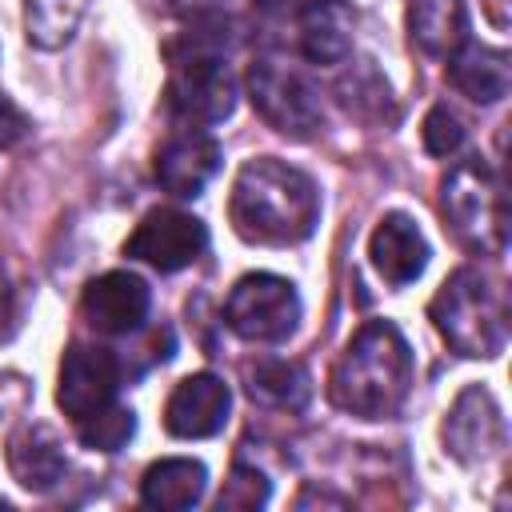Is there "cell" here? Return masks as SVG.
Segmentation results:
<instances>
[{
    "mask_svg": "<svg viewBox=\"0 0 512 512\" xmlns=\"http://www.w3.org/2000/svg\"><path fill=\"white\" fill-rule=\"evenodd\" d=\"M428 316L444 344L460 356L488 360L508 340V304L504 292L480 268H456L428 304Z\"/></svg>",
    "mask_w": 512,
    "mask_h": 512,
    "instance_id": "277c9868",
    "label": "cell"
},
{
    "mask_svg": "<svg viewBox=\"0 0 512 512\" xmlns=\"http://www.w3.org/2000/svg\"><path fill=\"white\" fill-rule=\"evenodd\" d=\"M440 212L448 228L476 252H504L508 208L496 172L484 160H460L440 184Z\"/></svg>",
    "mask_w": 512,
    "mask_h": 512,
    "instance_id": "5b68a950",
    "label": "cell"
},
{
    "mask_svg": "<svg viewBox=\"0 0 512 512\" xmlns=\"http://www.w3.org/2000/svg\"><path fill=\"white\" fill-rule=\"evenodd\" d=\"M12 316H16V296H12L8 272L0 268V336H8V328H12Z\"/></svg>",
    "mask_w": 512,
    "mask_h": 512,
    "instance_id": "4316f807",
    "label": "cell"
},
{
    "mask_svg": "<svg viewBox=\"0 0 512 512\" xmlns=\"http://www.w3.org/2000/svg\"><path fill=\"white\" fill-rule=\"evenodd\" d=\"M232 16H196L192 28L168 44V88L164 104L184 128H208L232 116L236 80L228 72Z\"/></svg>",
    "mask_w": 512,
    "mask_h": 512,
    "instance_id": "7a4b0ae2",
    "label": "cell"
},
{
    "mask_svg": "<svg viewBox=\"0 0 512 512\" xmlns=\"http://www.w3.org/2000/svg\"><path fill=\"white\" fill-rule=\"evenodd\" d=\"M504 444V416H500V404L488 388L480 384H468L452 408H448V420H444V448L460 460V464H480L488 460L496 448Z\"/></svg>",
    "mask_w": 512,
    "mask_h": 512,
    "instance_id": "30bf717a",
    "label": "cell"
},
{
    "mask_svg": "<svg viewBox=\"0 0 512 512\" xmlns=\"http://www.w3.org/2000/svg\"><path fill=\"white\" fill-rule=\"evenodd\" d=\"M176 12H184V16H228V8L236 4V0H168Z\"/></svg>",
    "mask_w": 512,
    "mask_h": 512,
    "instance_id": "484cf974",
    "label": "cell"
},
{
    "mask_svg": "<svg viewBox=\"0 0 512 512\" xmlns=\"http://www.w3.org/2000/svg\"><path fill=\"white\" fill-rule=\"evenodd\" d=\"M120 356L100 348V344H68L64 360H60V388H56V404L72 416L84 420L100 408H108L116 400L120 388Z\"/></svg>",
    "mask_w": 512,
    "mask_h": 512,
    "instance_id": "9c48e42d",
    "label": "cell"
},
{
    "mask_svg": "<svg viewBox=\"0 0 512 512\" xmlns=\"http://www.w3.org/2000/svg\"><path fill=\"white\" fill-rule=\"evenodd\" d=\"M8 468L28 492H48L64 476V444L48 424H20L8 436Z\"/></svg>",
    "mask_w": 512,
    "mask_h": 512,
    "instance_id": "2e32d148",
    "label": "cell"
},
{
    "mask_svg": "<svg viewBox=\"0 0 512 512\" xmlns=\"http://www.w3.org/2000/svg\"><path fill=\"white\" fill-rule=\"evenodd\" d=\"M208 488V468L192 456H168V460H156L144 480H140V500L148 508H160V512H184L192 504H200Z\"/></svg>",
    "mask_w": 512,
    "mask_h": 512,
    "instance_id": "e0dca14e",
    "label": "cell"
},
{
    "mask_svg": "<svg viewBox=\"0 0 512 512\" xmlns=\"http://www.w3.org/2000/svg\"><path fill=\"white\" fill-rule=\"evenodd\" d=\"M316 0H256V8H264L268 16H300L304 8H312Z\"/></svg>",
    "mask_w": 512,
    "mask_h": 512,
    "instance_id": "83f0119b",
    "label": "cell"
},
{
    "mask_svg": "<svg viewBox=\"0 0 512 512\" xmlns=\"http://www.w3.org/2000/svg\"><path fill=\"white\" fill-rule=\"evenodd\" d=\"M300 52L312 64H340L352 48V20L344 0H316L300 16Z\"/></svg>",
    "mask_w": 512,
    "mask_h": 512,
    "instance_id": "d6986e66",
    "label": "cell"
},
{
    "mask_svg": "<svg viewBox=\"0 0 512 512\" xmlns=\"http://www.w3.org/2000/svg\"><path fill=\"white\" fill-rule=\"evenodd\" d=\"M420 140H424V152H428V156H456L460 144H464V124H460V116H456L448 104H436V108L424 116Z\"/></svg>",
    "mask_w": 512,
    "mask_h": 512,
    "instance_id": "603a6c76",
    "label": "cell"
},
{
    "mask_svg": "<svg viewBox=\"0 0 512 512\" xmlns=\"http://www.w3.org/2000/svg\"><path fill=\"white\" fill-rule=\"evenodd\" d=\"M228 216L232 228L252 244H300L320 220V192L308 172L276 156H260L236 172Z\"/></svg>",
    "mask_w": 512,
    "mask_h": 512,
    "instance_id": "6da1fadb",
    "label": "cell"
},
{
    "mask_svg": "<svg viewBox=\"0 0 512 512\" xmlns=\"http://www.w3.org/2000/svg\"><path fill=\"white\" fill-rule=\"evenodd\" d=\"M248 396L264 408H284V412H300L312 396V380L300 364L292 360H256L248 364Z\"/></svg>",
    "mask_w": 512,
    "mask_h": 512,
    "instance_id": "ffe728a7",
    "label": "cell"
},
{
    "mask_svg": "<svg viewBox=\"0 0 512 512\" xmlns=\"http://www.w3.org/2000/svg\"><path fill=\"white\" fill-rule=\"evenodd\" d=\"M148 308H152V292L136 272H104V276L88 280V288L80 296L84 320L104 336L136 332L148 320Z\"/></svg>",
    "mask_w": 512,
    "mask_h": 512,
    "instance_id": "8fae6325",
    "label": "cell"
},
{
    "mask_svg": "<svg viewBox=\"0 0 512 512\" xmlns=\"http://www.w3.org/2000/svg\"><path fill=\"white\" fill-rule=\"evenodd\" d=\"M228 408H232L228 384L216 372H192L172 388L164 404V428L180 440H204L228 424Z\"/></svg>",
    "mask_w": 512,
    "mask_h": 512,
    "instance_id": "7c38bea8",
    "label": "cell"
},
{
    "mask_svg": "<svg viewBox=\"0 0 512 512\" xmlns=\"http://www.w3.org/2000/svg\"><path fill=\"white\" fill-rule=\"evenodd\" d=\"M88 12V0H24V28L28 40L44 52L60 48L72 40V32L80 28Z\"/></svg>",
    "mask_w": 512,
    "mask_h": 512,
    "instance_id": "44dd1931",
    "label": "cell"
},
{
    "mask_svg": "<svg viewBox=\"0 0 512 512\" xmlns=\"http://www.w3.org/2000/svg\"><path fill=\"white\" fill-rule=\"evenodd\" d=\"M24 128H28L24 112H20L8 96H0V152H4V148H12V144L24 136Z\"/></svg>",
    "mask_w": 512,
    "mask_h": 512,
    "instance_id": "d4e9b609",
    "label": "cell"
},
{
    "mask_svg": "<svg viewBox=\"0 0 512 512\" xmlns=\"http://www.w3.org/2000/svg\"><path fill=\"white\" fill-rule=\"evenodd\" d=\"M264 500H268V480H264V472H256V468H248V464H236L216 504H220V508H260Z\"/></svg>",
    "mask_w": 512,
    "mask_h": 512,
    "instance_id": "cb8c5ba5",
    "label": "cell"
},
{
    "mask_svg": "<svg viewBox=\"0 0 512 512\" xmlns=\"http://www.w3.org/2000/svg\"><path fill=\"white\" fill-rule=\"evenodd\" d=\"M152 172H156V184L164 192L192 200L220 172V144L204 128H180L160 144Z\"/></svg>",
    "mask_w": 512,
    "mask_h": 512,
    "instance_id": "4fadbf2b",
    "label": "cell"
},
{
    "mask_svg": "<svg viewBox=\"0 0 512 512\" xmlns=\"http://www.w3.org/2000/svg\"><path fill=\"white\" fill-rule=\"evenodd\" d=\"M408 32L424 56L448 60L468 40V8H464V0H412Z\"/></svg>",
    "mask_w": 512,
    "mask_h": 512,
    "instance_id": "ac0fdd59",
    "label": "cell"
},
{
    "mask_svg": "<svg viewBox=\"0 0 512 512\" xmlns=\"http://www.w3.org/2000/svg\"><path fill=\"white\" fill-rule=\"evenodd\" d=\"M448 84L468 96L472 104H496L508 96L512 88V60L504 48H488V44H460L448 56Z\"/></svg>",
    "mask_w": 512,
    "mask_h": 512,
    "instance_id": "9a60e30c",
    "label": "cell"
},
{
    "mask_svg": "<svg viewBox=\"0 0 512 512\" xmlns=\"http://www.w3.org/2000/svg\"><path fill=\"white\" fill-rule=\"evenodd\" d=\"M368 256H372V268L392 288H400V284H412L424 272V264H428V240H424V232L416 228L412 216L388 212L376 224L372 240H368Z\"/></svg>",
    "mask_w": 512,
    "mask_h": 512,
    "instance_id": "5bb4252c",
    "label": "cell"
},
{
    "mask_svg": "<svg viewBox=\"0 0 512 512\" xmlns=\"http://www.w3.org/2000/svg\"><path fill=\"white\" fill-rule=\"evenodd\" d=\"M76 428H80L84 448H92V452H120L132 440V432H136V416H132V408L112 400L108 408L76 420Z\"/></svg>",
    "mask_w": 512,
    "mask_h": 512,
    "instance_id": "7402d4cb",
    "label": "cell"
},
{
    "mask_svg": "<svg viewBox=\"0 0 512 512\" xmlns=\"http://www.w3.org/2000/svg\"><path fill=\"white\" fill-rule=\"evenodd\" d=\"M204 248H208L204 220H196L192 212H180V208H152L136 224V232L124 240V256L152 264L156 272H180V268L196 264Z\"/></svg>",
    "mask_w": 512,
    "mask_h": 512,
    "instance_id": "ba28073f",
    "label": "cell"
},
{
    "mask_svg": "<svg viewBox=\"0 0 512 512\" xmlns=\"http://www.w3.org/2000/svg\"><path fill=\"white\" fill-rule=\"evenodd\" d=\"M244 84H248L252 108H256V112L264 116V124L276 128L280 136L308 140V136L324 124L320 92H316V84H312L304 72H296V68H288V64H280V60H272V56H256V60L248 64Z\"/></svg>",
    "mask_w": 512,
    "mask_h": 512,
    "instance_id": "8992f818",
    "label": "cell"
},
{
    "mask_svg": "<svg viewBox=\"0 0 512 512\" xmlns=\"http://www.w3.org/2000/svg\"><path fill=\"white\" fill-rule=\"evenodd\" d=\"M224 324L252 344H280L300 324V296L292 280L272 272H248L224 300Z\"/></svg>",
    "mask_w": 512,
    "mask_h": 512,
    "instance_id": "52a82bcc",
    "label": "cell"
},
{
    "mask_svg": "<svg viewBox=\"0 0 512 512\" xmlns=\"http://www.w3.org/2000/svg\"><path fill=\"white\" fill-rule=\"evenodd\" d=\"M412 384V352L396 324L368 320L340 352L328 376V396L336 408L360 420L392 416Z\"/></svg>",
    "mask_w": 512,
    "mask_h": 512,
    "instance_id": "3957f363",
    "label": "cell"
}]
</instances>
